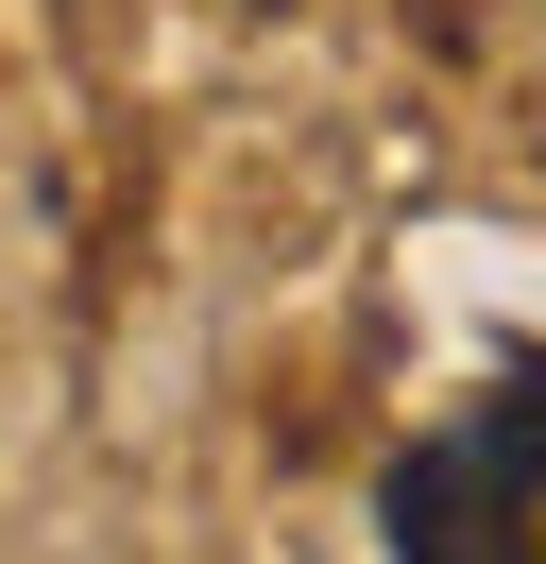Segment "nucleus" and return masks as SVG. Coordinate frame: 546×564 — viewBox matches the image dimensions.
<instances>
[{
	"instance_id": "obj_1",
	"label": "nucleus",
	"mask_w": 546,
	"mask_h": 564,
	"mask_svg": "<svg viewBox=\"0 0 546 564\" xmlns=\"http://www.w3.org/2000/svg\"><path fill=\"white\" fill-rule=\"evenodd\" d=\"M529 479H546V377H495L444 445L393 462V564H529Z\"/></svg>"
}]
</instances>
